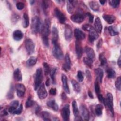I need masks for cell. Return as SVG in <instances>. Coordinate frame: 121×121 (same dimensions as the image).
Instances as JSON below:
<instances>
[{
	"instance_id": "obj_63",
	"label": "cell",
	"mask_w": 121,
	"mask_h": 121,
	"mask_svg": "<svg viewBox=\"0 0 121 121\" xmlns=\"http://www.w3.org/2000/svg\"><path fill=\"white\" fill-rule=\"evenodd\" d=\"M62 99H65L66 98V95H65V94L63 93L62 95Z\"/></svg>"
},
{
	"instance_id": "obj_53",
	"label": "cell",
	"mask_w": 121,
	"mask_h": 121,
	"mask_svg": "<svg viewBox=\"0 0 121 121\" xmlns=\"http://www.w3.org/2000/svg\"><path fill=\"white\" fill-rule=\"evenodd\" d=\"M86 15L87 16H88V19H89V22L91 23H93V20H94V16L91 14V13H89V12H87L86 13Z\"/></svg>"
},
{
	"instance_id": "obj_54",
	"label": "cell",
	"mask_w": 121,
	"mask_h": 121,
	"mask_svg": "<svg viewBox=\"0 0 121 121\" xmlns=\"http://www.w3.org/2000/svg\"><path fill=\"white\" fill-rule=\"evenodd\" d=\"M97 97L99 101L105 104V99L103 97V95L101 94H99L97 95Z\"/></svg>"
},
{
	"instance_id": "obj_29",
	"label": "cell",
	"mask_w": 121,
	"mask_h": 121,
	"mask_svg": "<svg viewBox=\"0 0 121 121\" xmlns=\"http://www.w3.org/2000/svg\"><path fill=\"white\" fill-rule=\"evenodd\" d=\"M95 72L97 76V78H98L100 83H101L104 76V72L103 69L101 68H97L95 69Z\"/></svg>"
},
{
	"instance_id": "obj_24",
	"label": "cell",
	"mask_w": 121,
	"mask_h": 121,
	"mask_svg": "<svg viewBox=\"0 0 121 121\" xmlns=\"http://www.w3.org/2000/svg\"><path fill=\"white\" fill-rule=\"evenodd\" d=\"M47 105L55 111H57L59 109L58 105L54 99H51L48 101L47 103Z\"/></svg>"
},
{
	"instance_id": "obj_10",
	"label": "cell",
	"mask_w": 121,
	"mask_h": 121,
	"mask_svg": "<svg viewBox=\"0 0 121 121\" xmlns=\"http://www.w3.org/2000/svg\"><path fill=\"white\" fill-rule=\"evenodd\" d=\"M37 95L40 99H43L47 96V92L45 89L44 84H42L37 91Z\"/></svg>"
},
{
	"instance_id": "obj_33",
	"label": "cell",
	"mask_w": 121,
	"mask_h": 121,
	"mask_svg": "<svg viewBox=\"0 0 121 121\" xmlns=\"http://www.w3.org/2000/svg\"><path fill=\"white\" fill-rule=\"evenodd\" d=\"M29 24V17L28 15L25 13L23 15V26L24 28H27Z\"/></svg>"
},
{
	"instance_id": "obj_51",
	"label": "cell",
	"mask_w": 121,
	"mask_h": 121,
	"mask_svg": "<svg viewBox=\"0 0 121 121\" xmlns=\"http://www.w3.org/2000/svg\"><path fill=\"white\" fill-rule=\"evenodd\" d=\"M25 7V5L23 3L21 2H17L16 4V7L17 8V9L18 10H22L24 9Z\"/></svg>"
},
{
	"instance_id": "obj_34",
	"label": "cell",
	"mask_w": 121,
	"mask_h": 121,
	"mask_svg": "<svg viewBox=\"0 0 121 121\" xmlns=\"http://www.w3.org/2000/svg\"><path fill=\"white\" fill-rule=\"evenodd\" d=\"M103 106L101 104H98L95 106V112L97 116H100L102 114V110Z\"/></svg>"
},
{
	"instance_id": "obj_6",
	"label": "cell",
	"mask_w": 121,
	"mask_h": 121,
	"mask_svg": "<svg viewBox=\"0 0 121 121\" xmlns=\"http://www.w3.org/2000/svg\"><path fill=\"white\" fill-rule=\"evenodd\" d=\"M25 47L28 54H32L35 51V44L31 39H27L25 41Z\"/></svg>"
},
{
	"instance_id": "obj_45",
	"label": "cell",
	"mask_w": 121,
	"mask_h": 121,
	"mask_svg": "<svg viewBox=\"0 0 121 121\" xmlns=\"http://www.w3.org/2000/svg\"><path fill=\"white\" fill-rule=\"evenodd\" d=\"M34 104V101L32 99L30 96L29 97L26 103V107L28 108V107H31Z\"/></svg>"
},
{
	"instance_id": "obj_49",
	"label": "cell",
	"mask_w": 121,
	"mask_h": 121,
	"mask_svg": "<svg viewBox=\"0 0 121 121\" xmlns=\"http://www.w3.org/2000/svg\"><path fill=\"white\" fill-rule=\"evenodd\" d=\"M95 93L97 94V95L100 94L101 90H100V86H99V84H98V82L97 81L95 83Z\"/></svg>"
},
{
	"instance_id": "obj_13",
	"label": "cell",
	"mask_w": 121,
	"mask_h": 121,
	"mask_svg": "<svg viewBox=\"0 0 121 121\" xmlns=\"http://www.w3.org/2000/svg\"><path fill=\"white\" fill-rule=\"evenodd\" d=\"M64 35L65 39L67 41H70L72 37V31L71 26L69 25H66L65 27Z\"/></svg>"
},
{
	"instance_id": "obj_41",
	"label": "cell",
	"mask_w": 121,
	"mask_h": 121,
	"mask_svg": "<svg viewBox=\"0 0 121 121\" xmlns=\"http://www.w3.org/2000/svg\"><path fill=\"white\" fill-rule=\"evenodd\" d=\"M43 66L44 68V74L45 75H47L49 73H50L51 71V69L49 65V64L46 62H43Z\"/></svg>"
},
{
	"instance_id": "obj_58",
	"label": "cell",
	"mask_w": 121,
	"mask_h": 121,
	"mask_svg": "<svg viewBox=\"0 0 121 121\" xmlns=\"http://www.w3.org/2000/svg\"><path fill=\"white\" fill-rule=\"evenodd\" d=\"M117 63H118V65L119 66V67L120 68H121V57L120 56L118 60H117Z\"/></svg>"
},
{
	"instance_id": "obj_20",
	"label": "cell",
	"mask_w": 121,
	"mask_h": 121,
	"mask_svg": "<svg viewBox=\"0 0 121 121\" xmlns=\"http://www.w3.org/2000/svg\"><path fill=\"white\" fill-rule=\"evenodd\" d=\"M61 80H62V82L63 87V89H64L65 92L67 94H69L70 93V90H69V86L68 85L67 78V77L65 75H64V74L62 75Z\"/></svg>"
},
{
	"instance_id": "obj_1",
	"label": "cell",
	"mask_w": 121,
	"mask_h": 121,
	"mask_svg": "<svg viewBox=\"0 0 121 121\" xmlns=\"http://www.w3.org/2000/svg\"><path fill=\"white\" fill-rule=\"evenodd\" d=\"M50 26L51 22L49 19L46 18L44 20V23L42 26L41 32L42 35V38L43 43L47 47L49 46L48 35L50 32Z\"/></svg>"
},
{
	"instance_id": "obj_2",
	"label": "cell",
	"mask_w": 121,
	"mask_h": 121,
	"mask_svg": "<svg viewBox=\"0 0 121 121\" xmlns=\"http://www.w3.org/2000/svg\"><path fill=\"white\" fill-rule=\"evenodd\" d=\"M42 25L40 18L37 17L35 16L32 18L31 20V30L33 33L36 34L41 31Z\"/></svg>"
},
{
	"instance_id": "obj_60",
	"label": "cell",
	"mask_w": 121,
	"mask_h": 121,
	"mask_svg": "<svg viewBox=\"0 0 121 121\" xmlns=\"http://www.w3.org/2000/svg\"><path fill=\"white\" fill-rule=\"evenodd\" d=\"M88 96H89L90 98H92V99L94 98L93 95V94H92V93L91 91H88Z\"/></svg>"
},
{
	"instance_id": "obj_50",
	"label": "cell",
	"mask_w": 121,
	"mask_h": 121,
	"mask_svg": "<svg viewBox=\"0 0 121 121\" xmlns=\"http://www.w3.org/2000/svg\"><path fill=\"white\" fill-rule=\"evenodd\" d=\"M23 110V106L22 104H20L19 107L17 109H16V110L13 112V114H20Z\"/></svg>"
},
{
	"instance_id": "obj_37",
	"label": "cell",
	"mask_w": 121,
	"mask_h": 121,
	"mask_svg": "<svg viewBox=\"0 0 121 121\" xmlns=\"http://www.w3.org/2000/svg\"><path fill=\"white\" fill-rule=\"evenodd\" d=\"M83 61L84 63L87 65L88 67L91 68L93 65V60L92 59H90L87 57H84L83 59Z\"/></svg>"
},
{
	"instance_id": "obj_46",
	"label": "cell",
	"mask_w": 121,
	"mask_h": 121,
	"mask_svg": "<svg viewBox=\"0 0 121 121\" xmlns=\"http://www.w3.org/2000/svg\"><path fill=\"white\" fill-rule=\"evenodd\" d=\"M94 28L90 25L88 24H84L82 26V29L85 31H87L88 32L90 31L92 29H93Z\"/></svg>"
},
{
	"instance_id": "obj_42",
	"label": "cell",
	"mask_w": 121,
	"mask_h": 121,
	"mask_svg": "<svg viewBox=\"0 0 121 121\" xmlns=\"http://www.w3.org/2000/svg\"><path fill=\"white\" fill-rule=\"evenodd\" d=\"M108 31L111 36H115L117 35H118L119 34L118 32L115 30V29L113 27V26H110L108 27Z\"/></svg>"
},
{
	"instance_id": "obj_23",
	"label": "cell",
	"mask_w": 121,
	"mask_h": 121,
	"mask_svg": "<svg viewBox=\"0 0 121 121\" xmlns=\"http://www.w3.org/2000/svg\"><path fill=\"white\" fill-rule=\"evenodd\" d=\"M23 37V33L19 30H16L13 33V37L17 41H20Z\"/></svg>"
},
{
	"instance_id": "obj_26",
	"label": "cell",
	"mask_w": 121,
	"mask_h": 121,
	"mask_svg": "<svg viewBox=\"0 0 121 121\" xmlns=\"http://www.w3.org/2000/svg\"><path fill=\"white\" fill-rule=\"evenodd\" d=\"M90 8L94 11H98L100 9V5L96 1H90L89 2Z\"/></svg>"
},
{
	"instance_id": "obj_21",
	"label": "cell",
	"mask_w": 121,
	"mask_h": 121,
	"mask_svg": "<svg viewBox=\"0 0 121 121\" xmlns=\"http://www.w3.org/2000/svg\"><path fill=\"white\" fill-rule=\"evenodd\" d=\"M94 26L95 28V30L97 33H100L101 32L102 30V25L99 17H97L95 19V21L94 23Z\"/></svg>"
},
{
	"instance_id": "obj_30",
	"label": "cell",
	"mask_w": 121,
	"mask_h": 121,
	"mask_svg": "<svg viewBox=\"0 0 121 121\" xmlns=\"http://www.w3.org/2000/svg\"><path fill=\"white\" fill-rule=\"evenodd\" d=\"M37 62V59L35 57H31L26 62V64L28 67H32Z\"/></svg>"
},
{
	"instance_id": "obj_48",
	"label": "cell",
	"mask_w": 121,
	"mask_h": 121,
	"mask_svg": "<svg viewBox=\"0 0 121 121\" xmlns=\"http://www.w3.org/2000/svg\"><path fill=\"white\" fill-rule=\"evenodd\" d=\"M19 16L16 14V13H14L12 15V17H11V21L12 22V23H16V22L19 19Z\"/></svg>"
},
{
	"instance_id": "obj_16",
	"label": "cell",
	"mask_w": 121,
	"mask_h": 121,
	"mask_svg": "<svg viewBox=\"0 0 121 121\" xmlns=\"http://www.w3.org/2000/svg\"><path fill=\"white\" fill-rule=\"evenodd\" d=\"M74 35L76 40L81 41L85 39L86 35L85 33L78 28H76L74 30Z\"/></svg>"
},
{
	"instance_id": "obj_14",
	"label": "cell",
	"mask_w": 121,
	"mask_h": 121,
	"mask_svg": "<svg viewBox=\"0 0 121 121\" xmlns=\"http://www.w3.org/2000/svg\"><path fill=\"white\" fill-rule=\"evenodd\" d=\"M71 68V60L69 54L66 53L65 56V63L63 64L62 68L66 71L69 70Z\"/></svg>"
},
{
	"instance_id": "obj_36",
	"label": "cell",
	"mask_w": 121,
	"mask_h": 121,
	"mask_svg": "<svg viewBox=\"0 0 121 121\" xmlns=\"http://www.w3.org/2000/svg\"><path fill=\"white\" fill-rule=\"evenodd\" d=\"M41 116L44 121H51L50 113L46 111H43L41 112Z\"/></svg>"
},
{
	"instance_id": "obj_62",
	"label": "cell",
	"mask_w": 121,
	"mask_h": 121,
	"mask_svg": "<svg viewBox=\"0 0 121 121\" xmlns=\"http://www.w3.org/2000/svg\"><path fill=\"white\" fill-rule=\"evenodd\" d=\"M99 2H100V3L102 5H104L105 4V3L106 2V0H100Z\"/></svg>"
},
{
	"instance_id": "obj_52",
	"label": "cell",
	"mask_w": 121,
	"mask_h": 121,
	"mask_svg": "<svg viewBox=\"0 0 121 121\" xmlns=\"http://www.w3.org/2000/svg\"><path fill=\"white\" fill-rule=\"evenodd\" d=\"M13 97V87H11L10 88V90L9 91V93L7 94V98H8V99H12V98Z\"/></svg>"
},
{
	"instance_id": "obj_47",
	"label": "cell",
	"mask_w": 121,
	"mask_h": 121,
	"mask_svg": "<svg viewBox=\"0 0 121 121\" xmlns=\"http://www.w3.org/2000/svg\"><path fill=\"white\" fill-rule=\"evenodd\" d=\"M84 73L80 70L78 71V74H77V78L78 80L81 82L83 81L84 80Z\"/></svg>"
},
{
	"instance_id": "obj_11",
	"label": "cell",
	"mask_w": 121,
	"mask_h": 121,
	"mask_svg": "<svg viewBox=\"0 0 121 121\" xmlns=\"http://www.w3.org/2000/svg\"><path fill=\"white\" fill-rule=\"evenodd\" d=\"M80 111L82 117L85 121L89 120V113L88 109L85 105L82 104L80 106Z\"/></svg>"
},
{
	"instance_id": "obj_8",
	"label": "cell",
	"mask_w": 121,
	"mask_h": 121,
	"mask_svg": "<svg viewBox=\"0 0 121 121\" xmlns=\"http://www.w3.org/2000/svg\"><path fill=\"white\" fill-rule=\"evenodd\" d=\"M54 12L55 17L57 18L59 22L61 24H64L66 20L65 15L57 8L54 9Z\"/></svg>"
},
{
	"instance_id": "obj_15",
	"label": "cell",
	"mask_w": 121,
	"mask_h": 121,
	"mask_svg": "<svg viewBox=\"0 0 121 121\" xmlns=\"http://www.w3.org/2000/svg\"><path fill=\"white\" fill-rule=\"evenodd\" d=\"M17 94L18 97H22L24 96L25 91L26 87L23 84H18L16 85Z\"/></svg>"
},
{
	"instance_id": "obj_35",
	"label": "cell",
	"mask_w": 121,
	"mask_h": 121,
	"mask_svg": "<svg viewBox=\"0 0 121 121\" xmlns=\"http://www.w3.org/2000/svg\"><path fill=\"white\" fill-rule=\"evenodd\" d=\"M107 77L109 78H112L115 77V71L114 69L111 68H109L107 69Z\"/></svg>"
},
{
	"instance_id": "obj_31",
	"label": "cell",
	"mask_w": 121,
	"mask_h": 121,
	"mask_svg": "<svg viewBox=\"0 0 121 121\" xmlns=\"http://www.w3.org/2000/svg\"><path fill=\"white\" fill-rule=\"evenodd\" d=\"M71 82V84L73 86L74 90L77 93L80 92V90H81V87H80V86L79 84H78V83L74 79L72 80Z\"/></svg>"
},
{
	"instance_id": "obj_56",
	"label": "cell",
	"mask_w": 121,
	"mask_h": 121,
	"mask_svg": "<svg viewBox=\"0 0 121 121\" xmlns=\"http://www.w3.org/2000/svg\"><path fill=\"white\" fill-rule=\"evenodd\" d=\"M0 114H1V115L5 116V115H6L8 114V112H6V111L5 110H3V111L1 110Z\"/></svg>"
},
{
	"instance_id": "obj_9",
	"label": "cell",
	"mask_w": 121,
	"mask_h": 121,
	"mask_svg": "<svg viewBox=\"0 0 121 121\" xmlns=\"http://www.w3.org/2000/svg\"><path fill=\"white\" fill-rule=\"evenodd\" d=\"M84 15L80 12H78L70 17V19L76 23H80L84 20Z\"/></svg>"
},
{
	"instance_id": "obj_40",
	"label": "cell",
	"mask_w": 121,
	"mask_h": 121,
	"mask_svg": "<svg viewBox=\"0 0 121 121\" xmlns=\"http://www.w3.org/2000/svg\"><path fill=\"white\" fill-rule=\"evenodd\" d=\"M120 2V0H109V5L114 8H117V7H118V6L119 5Z\"/></svg>"
},
{
	"instance_id": "obj_28",
	"label": "cell",
	"mask_w": 121,
	"mask_h": 121,
	"mask_svg": "<svg viewBox=\"0 0 121 121\" xmlns=\"http://www.w3.org/2000/svg\"><path fill=\"white\" fill-rule=\"evenodd\" d=\"M14 79L17 81H21L22 79V76L20 69L17 68L14 72Z\"/></svg>"
},
{
	"instance_id": "obj_55",
	"label": "cell",
	"mask_w": 121,
	"mask_h": 121,
	"mask_svg": "<svg viewBox=\"0 0 121 121\" xmlns=\"http://www.w3.org/2000/svg\"><path fill=\"white\" fill-rule=\"evenodd\" d=\"M50 94H51L52 95H55L56 94V90L55 88H51V89L50 90Z\"/></svg>"
},
{
	"instance_id": "obj_43",
	"label": "cell",
	"mask_w": 121,
	"mask_h": 121,
	"mask_svg": "<svg viewBox=\"0 0 121 121\" xmlns=\"http://www.w3.org/2000/svg\"><path fill=\"white\" fill-rule=\"evenodd\" d=\"M42 7L43 10L45 13H46L47 12V10L49 8V3L47 1H43L42 2Z\"/></svg>"
},
{
	"instance_id": "obj_39",
	"label": "cell",
	"mask_w": 121,
	"mask_h": 121,
	"mask_svg": "<svg viewBox=\"0 0 121 121\" xmlns=\"http://www.w3.org/2000/svg\"><path fill=\"white\" fill-rule=\"evenodd\" d=\"M56 68H52L50 71V76H51V78H52V82L53 84H56V79H55V73H56Z\"/></svg>"
},
{
	"instance_id": "obj_17",
	"label": "cell",
	"mask_w": 121,
	"mask_h": 121,
	"mask_svg": "<svg viewBox=\"0 0 121 121\" xmlns=\"http://www.w3.org/2000/svg\"><path fill=\"white\" fill-rule=\"evenodd\" d=\"M78 1L77 0H68L67 1V9L68 12L71 14L72 13L75 9V7L77 2Z\"/></svg>"
},
{
	"instance_id": "obj_19",
	"label": "cell",
	"mask_w": 121,
	"mask_h": 121,
	"mask_svg": "<svg viewBox=\"0 0 121 121\" xmlns=\"http://www.w3.org/2000/svg\"><path fill=\"white\" fill-rule=\"evenodd\" d=\"M89 35H88V39L90 43H93L94 41L96 40L99 35L98 33L96 31V30L94 28L92 30L89 32Z\"/></svg>"
},
{
	"instance_id": "obj_12",
	"label": "cell",
	"mask_w": 121,
	"mask_h": 121,
	"mask_svg": "<svg viewBox=\"0 0 121 121\" xmlns=\"http://www.w3.org/2000/svg\"><path fill=\"white\" fill-rule=\"evenodd\" d=\"M75 50L78 59H80L83 53V48L80 41L76 40L75 42Z\"/></svg>"
},
{
	"instance_id": "obj_25",
	"label": "cell",
	"mask_w": 121,
	"mask_h": 121,
	"mask_svg": "<svg viewBox=\"0 0 121 121\" xmlns=\"http://www.w3.org/2000/svg\"><path fill=\"white\" fill-rule=\"evenodd\" d=\"M103 17L105 21H106L108 24H111L113 23L115 20V17L112 15H107L104 14L103 16Z\"/></svg>"
},
{
	"instance_id": "obj_3",
	"label": "cell",
	"mask_w": 121,
	"mask_h": 121,
	"mask_svg": "<svg viewBox=\"0 0 121 121\" xmlns=\"http://www.w3.org/2000/svg\"><path fill=\"white\" fill-rule=\"evenodd\" d=\"M43 79V70L41 68H39L36 69L35 77L34 81V89L36 90L41 85Z\"/></svg>"
},
{
	"instance_id": "obj_5",
	"label": "cell",
	"mask_w": 121,
	"mask_h": 121,
	"mask_svg": "<svg viewBox=\"0 0 121 121\" xmlns=\"http://www.w3.org/2000/svg\"><path fill=\"white\" fill-rule=\"evenodd\" d=\"M105 105L107 106L110 111L112 116H113L114 110L113 104V96L111 93H108L106 95V98L105 99Z\"/></svg>"
},
{
	"instance_id": "obj_64",
	"label": "cell",
	"mask_w": 121,
	"mask_h": 121,
	"mask_svg": "<svg viewBox=\"0 0 121 121\" xmlns=\"http://www.w3.org/2000/svg\"><path fill=\"white\" fill-rule=\"evenodd\" d=\"M35 2V0H30V4H31V5H33V4H34Z\"/></svg>"
},
{
	"instance_id": "obj_27",
	"label": "cell",
	"mask_w": 121,
	"mask_h": 121,
	"mask_svg": "<svg viewBox=\"0 0 121 121\" xmlns=\"http://www.w3.org/2000/svg\"><path fill=\"white\" fill-rule=\"evenodd\" d=\"M19 105V102L18 101H14L12 102L10 104V107L9 108V112L10 113H13V112L16 110L17 108Z\"/></svg>"
},
{
	"instance_id": "obj_32",
	"label": "cell",
	"mask_w": 121,
	"mask_h": 121,
	"mask_svg": "<svg viewBox=\"0 0 121 121\" xmlns=\"http://www.w3.org/2000/svg\"><path fill=\"white\" fill-rule=\"evenodd\" d=\"M72 106L73 111V113L75 115V117H76L78 116V114H79V110H78L77 104V102L76 101L74 100L72 102Z\"/></svg>"
},
{
	"instance_id": "obj_22",
	"label": "cell",
	"mask_w": 121,
	"mask_h": 121,
	"mask_svg": "<svg viewBox=\"0 0 121 121\" xmlns=\"http://www.w3.org/2000/svg\"><path fill=\"white\" fill-rule=\"evenodd\" d=\"M85 52L86 54L87 57L94 60L95 58V53L94 50L88 46H86L85 48Z\"/></svg>"
},
{
	"instance_id": "obj_59",
	"label": "cell",
	"mask_w": 121,
	"mask_h": 121,
	"mask_svg": "<svg viewBox=\"0 0 121 121\" xmlns=\"http://www.w3.org/2000/svg\"><path fill=\"white\" fill-rule=\"evenodd\" d=\"M102 44V39H100L99 40V41L98 42V43H97V48H100L101 46V45Z\"/></svg>"
},
{
	"instance_id": "obj_44",
	"label": "cell",
	"mask_w": 121,
	"mask_h": 121,
	"mask_svg": "<svg viewBox=\"0 0 121 121\" xmlns=\"http://www.w3.org/2000/svg\"><path fill=\"white\" fill-rule=\"evenodd\" d=\"M121 77H119L117 78L116 81H115V87L119 91H121Z\"/></svg>"
},
{
	"instance_id": "obj_18",
	"label": "cell",
	"mask_w": 121,
	"mask_h": 121,
	"mask_svg": "<svg viewBox=\"0 0 121 121\" xmlns=\"http://www.w3.org/2000/svg\"><path fill=\"white\" fill-rule=\"evenodd\" d=\"M52 43L53 44L58 43V38H59V35H58V31L57 28L53 26L52 28Z\"/></svg>"
},
{
	"instance_id": "obj_4",
	"label": "cell",
	"mask_w": 121,
	"mask_h": 121,
	"mask_svg": "<svg viewBox=\"0 0 121 121\" xmlns=\"http://www.w3.org/2000/svg\"><path fill=\"white\" fill-rule=\"evenodd\" d=\"M54 46L52 50L53 56L57 59L61 60L63 58L64 55L62 50L61 49L58 43L53 44Z\"/></svg>"
},
{
	"instance_id": "obj_7",
	"label": "cell",
	"mask_w": 121,
	"mask_h": 121,
	"mask_svg": "<svg viewBox=\"0 0 121 121\" xmlns=\"http://www.w3.org/2000/svg\"><path fill=\"white\" fill-rule=\"evenodd\" d=\"M61 116L65 121L69 120L70 116V107L68 104H65L61 110Z\"/></svg>"
},
{
	"instance_id": "obj_57",
	"label": "cell",
	"mask_w": 121,
	"mask_h": 121,
	"mask_svg": "<svg viewBox=\"0 0 121 121\" xmlns=\"http://www.w3.org/2000/svg\"><path fill=\"white\" fill-rule=\"evenodd\" d=\"M86 77H87L89 79H91V75L90 74V72L88 70L86 71Z\"/></svg>"
},
{
	"instance_id": "obj_61",
	"label": "cell",
	"mask_w": 121,
	"mask_h": 121,
	"mask_svg": "<svg viewBox=\"0 0 121 121\" xmlns=\"http://www.w3.org/2000/svg\"><path fill=\"white\" fill-rule=\"evenodd\" d=\"M50 79L48 78L47 79V80H46V81L45 85H46V86H50Z\"/></svg>"
},
{
	"instance_id": "obj_38",
	"label": "cell",
	"mask_w": 121,
	"mask_h": 121,
	"mask_svg": "<svg viewBox=\"0 0 121 121\" xmlns=\"http://www.w3.org/2000/svg\"><path fill=\"white\" fill-rule=\"evenodd\" d=\"M99 60L100 61L101 66H104L107 63V59L104 53H102L99 55Z\"/></svg>"
}]
</instances>
